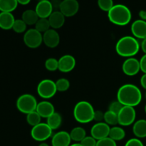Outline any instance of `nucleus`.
Masks as SVG:
<instances>
[{
    "label": "nucleus",
    "mask_w": 146,
    "mask_h": 146,
    "mask_svg": "<svg viewBox=\"0 0 146 146\" xmlns=\"http://www.w3.org/2000/svg\"><path fill=\"white\" fill-rule=\"evenodd\" d=\"M142 93L134 84H126L121 86L117 92V100L123 106L134 107L139 105L142 101Z\"/></svg>",
    "instance_id": "f257e3e1"
},
{
    "label": "nucleus",
    "mask_w": 146,
    "mask_h": 146,
    "mask_svg": "<svg viewBox=\"0 0 146 146\" xmlns=\"http://www.w3.org/2000/svg\"><path fill=\"white\" fill-rule=\"evenodd\" d=\"M141 48V44L138 39L131 36H123L115 44L117 54L122 57L131 58L136 55Z\"/></svg>",
    "instance_id": "f03ea898"
},
{
    "label": "nucleus",
    "mask_w": 146,
    "mask_h": 146,
    "mask_svg": "<svg viewBox=\"0 0 146 146\" xmlns=\"http://www.w3.org/2000/svg\"><path fill=\"white\" fill-rule=\"evenodd\" d=\"M108 18L115 25L125 26L131 22L132 14L125 5L115 4L108 12Z\"/></svg>",
    "instance_id": "7ed1b4c3"
},
{
    "label": "nucleus",
    "mask_w": 146,
    "mask_h": 146,
    "mask_svg": "<svg viewBox=\"0 0 146 146\" xmlns=\"http://www.w3.org/2000/svg\"><path fill=\"white\" fill-rule=\"evenodd\" d=\"M94 113L93 106L86 101H79L74 108V117L80 123H88L94 121Z\"/></svg>",
    "instance_id": "20e7f679"
},
{
    "label": "nucleus",
    "mask_w": 146,
    "mask_h": 146,
    "mask_svg": "<svg viewBox=\"0 0 146 146\" xmlns=\"http://www.w3.org/2000/svg\"><path fill=\"white\" fill-rule=\"evenodd\" d=\"M37 102L35 97L31 94H25L21 95L17 100V109L22 113L27 115L29 113L33 112L36 109Z\"/></svg>",
    "instance_id": "39448f33"
},
{
    "label": "nucleus",
    "mask_w": 146,
    "mask_h": 146,
    "mask_svg": "<svg viewBox=\"0 0 146 146\" xmlns=\"http://www.w3.org/2000/svg\"><path fill=\"white\" fill-rule=\"evenodd\" d=\"M53 130L48 126L46 123H40L38 125L32 127L31 136L34 141L44 142L52 137Z\"/></svg>",
    "instance_id": "423d86ee"
},
{
    "label": "nucleus",
    "mask_w": 146,
    "mask_h": 146,
    "mask_svg": "<svg viewBox=\"0 0 146 146\" xmlns=\"http://www.w3.org/2000/svg\"><path fill=\"white\" fill-rule=\"evenodd\" d=\"M37 94L41 98L49 99L56 94L57 89L56 82L51 79H44L38 83L37 86Z\"/></svg>",
    "instance_id": "0eeeda50"
},
{
    "label": "nucleus",
    "mask_w": 146,
    "mask_h": 146,
    "mask_svg": "<svg viewBox=\"0 0 146 146\" xmlns=\"http://www.w3.org/2000/svg\"><path fill=\"white\" fill-rule=\"evenodd\" d=\"M118 125L121 126H129L135 122L136 111L134 107L123 106L118 113Z\"/></svg>",
    "instance_id": "6e6552de"
},
{
    "label": "nucleus",
    "mask_w": 146,
    "mask_h": 146,
    "mask_svg": "<svg viewBox=\"0 0 146 146\" xmlns=\"http://www.w3.org/2000/svg\"><path fill=\"white\" fill-rule=\"evenodd\" d=\"M24 42L30 48H36L43 43V34L35 28L29 29L24 34Z\"/></svg>",
    "instance_id": "1a4fd4ad"
},
{
    "label": "nucleus",
    "mask_w": 146,
    "mask_h": 146,
    "mask_svg": "<svg viewBox=\"0 0 146 146\" xmlns=\"http://www.w3.org/2000/svg\"><path fill=\"white\" fill-rule=\"evenodd\" d=\"M122 70L123 74L128 76L137 75L141 71L140 61L134 57L127 58L123 63Z\"/></svg>",
    "instance_id": "9d476101"
},
{
    "label": "nucleus",
    "mask_w": 146,
    "mask_h": 146,
    "mask_svg": "<svg viewBox=\"0 0 146 146\" xmlns=\"http://www.w3.org/2000/svg\"><path fill=\"white\" fill-rule=\"evenodd\" d=\"M111 127L105 122L96 123L91 128V135L96 141L109 136Z\"/></svg>",
    "instance_id": "9b49d317"
},
{
    "label": "nucleus",
    "mask_w": 146,
    "mask_h": 146,
    "mask_svg": "<svg viewBox=\"0 0 146 146\" xmlns=\"http://www.w3.org/2000/svg\"><path fill=\"white\" fill-rule=\"evenodd\" d=\"M79 3L77 0H63L59 7V11L66 17H71L78 13Z\"/></svg>",
    "instance_id": "f8f14e48"
},
{
    "label": "nucleus",
    "mask_w": 146,
    "mask_h": 146,
    "mask_svg": "<svg viewBox=\"0 0 146 146\" xmlns=\"http://www.w3.org/2000/svg\"><path fill=\"white\" fill-rule=\"evenodd\" d=\"M43 43L47 47L51 48L58 46L60 43V36L57 31L54 29H50L43 34Z\"/></svg>",
    "instance_id": "ddd939ff"
},
{
    "label": "nucleus",
    "mask_w": 146,
    "mask_h": 146,
    "mask_svg": "<svg viewBox=\"0 0 146 146\" xmlns=\"http://www.w3.org/2000/svg\"><path fill=\"white\" fill-rule=\"evenodd\" d=\"M76 64L75 58L72 55L66 54L58 59V70L63 73H68L74 69Z\"/></svg>",
    "instance_id": "4468645a"
},
{
    "label": "nucleus",
    "mask_w": 146,
    "mask_h": 146,
    "mask_svg": "<svg viewBox=\"0 0 146 146\" xmlns=\"http://www.w3.org/2000/svg\"><path fill=\"white\" fill-rule=\"evenodd\" d=\"M54 8L49 0H41L36 6L35 11L39 18L48 19L52 14Z\"/></svg>",
    "instance_id": "2eb2a0df"
},
{
    "label": "nucleus",
    "mask_w": 146,
    "mask_h": 146,
    "mask_svg": "<svg viewBox=\"0 0 146 146\" xmlns=\"http://www.w3.org/2000/svg\"><path fill=\"white\" fill-rule=\"evenodd\" d=\"M71 138L69 133L65 131H58L52 135L51 145L52 146H70Z\"/></svg>",
    "instance_id": "dca6fc26"
},
{
    "label": "nucleus",
    "mask_w": 146,
    "mask_h": 146,
    "mask_svg": "<svg viewBox=\"0 0 146 146\" xmlns=\"http://www.w3.org/2000/svg\"><path fill=\"white\" fill-rule=\"evenodd\" d=\"M131 33L135 38L139 39L146 38V21L141 19L135 20L131 27Z\"/></svg>",
    "instance_id": "f3484780"
},
{
    "label": "nucleus",
    "mask_w": 146,
    "mask_h": 146,
    "mask_svg": "<svg viewBox=\"0 0 146 146\" xmlns=\"http://www.w3.org/2000/svg\"><path fill=\"white\" fill-rule=\"evenodd\" d=\"M36 111L39 114L41 118L47 119L55 112V108L51 102L48 101H43L38 103Z\"/></svg>",
    "instance_id": "a211bd4d"
},
{
    "label": "nucleus",
    "mask_w": 146,
    "mask_h": 146,
    "mask_svg": "<svg viewBox=\"0 0 146 146\" xmlns=\"http://www.w3.org/2000/svg\"><path fill=\"white\" fill-rule=\"evenodd\" d=\"M65 16L59 10L53 11L48 18L51 28L56 30L61 28L65 23Z\"/></svg>",
    "instance_id": "6ab92c4d"
},
{
    "label": "nucleus",
    "mask_w": 146,
    "mask_h": 146,
    "mask_svg": "<svg viewBox=\"0 0 146 146\" xmlns=\"http://www.w3.org/2000/svg\"><path fill=\"white\" fill-rule=\"evenodd\" d=\"M15 20L11 13L0 12V28L3 30L12 29Z\"/></svg>",
    "instance_id": "aec40b11"
},
{
    "label": "nucleus",
    "mask_w": 146,
    "mask_h": 146,
    "mask_svg": "<svg viewBox=\"0 0 146 146\" xmlns=\"http://www.w3.org/2000/svg\"><path fill=\"white\" fill-rule=\"evenodd\" d=\"M133 133L137 138H146V120L140 119L133 125Z\"/></svg>",
    "instance_id": "412c9836"
},
{
    "label": "nucleus",
    "mask_w": 146,
    "mask_h": 146,
    "mask_svg": "<svg viewBox=\"0 0 146 146\" xmlns=\"http://www.w3.org/2000/svg\"><path fill=\"white\" fill-rule=\"evenodd\" d=\"M39 17L37 15L35 10L27 9L23 12L21 15V19L28 26L35 25Z\"/></svg>",
    "instance_id": "4be33fe9"
},
{
    "label": "nucleus",
    "mask_w": 146,
    "mask_h": 146,
    "mask_svg": "<svg viewBox=\"0 0 146 146\" xmlns=\"http://www.w3.org/2000/svg\"><path fill=\"white\" fill-rule=\"evenodd\" d=\"M46 123L53 131L57 130L60 128L61 123H62V116L59 113H57L55 111L52 115H50L47 118Z\"/></svg>",
    "instance_id": "5701e85b"
},
{
    "label": "nucleus",
    "mask_w": 146,
    "mask_h": 146,
    "mask_svg": "<svg viewBox=\"0 0 146 146\" xmlns=\"http://www.w3.org/2000/svg\"><path fill=\"white\" fill-rule=\"evenodd\" d=\"M69 133L71 140L76 143H79L86 137V130L80 126H77L73 128Z\"/></svg>",
    "instance_id": "b1692460"
},
{
    "label": "nucleus",
    "mask_w": 146,
    "mask_h": 146,
    "mask_svg": "<svg viewBox=\"0 0 146 146\" xmlns=\"http://www.w3.org/2000/svg\"><path fill=\"white\" fill-rule=\"evenodd\" d=\"M18 4L17 0H0V11L11 13L17 9Z\"/></svg>",
    "instance_id": "393cba45"
},
{
    "label": "nucleus",
    "mask_w": 146,
    "mask_h": 146,
    "mask_svg": "<svg viewBox=\"0 0 146 146\" xmlns=\"http://www.w3.org/2000/svg\"><path fill=\"white\" fill-rule=\"evenodd\" d=\"M108 137H110L111 139L115 141V142L122 141L125 137V131L121 127L115 125V126L111 128Z\"/></svg>",
    "instance_id": "a878e982"
},
{
    "label": "nucleus",
    "mask_w": 146,
    "mask_h": 146,
    "mask_svg": "<svg viewBox=\"0 0 146 146\" xmlns=\"http://www.w3.org/2000/svg\"><path fill=\"white\" fill-rule=\"evenodd\" d=\"M104 122L108 124V125H118V114L112 112V111H107L104 113Z\"/></svg>",
    "instance_id": "bb28decb"
},
{
    "label": "nucleus",
    "mask_w": 146,
    "mask_h": 146,
    "mask_svg": "<svg viewBox=\"0 0 146 146\" xmlns=\"http://www.w3.org/2000/svg\"><path fill=\"white\" fill-rule=\"evenodd\" d=\"M35 29L37 31L41 32V34H44L46 31H48V29H50L51 26H50L48 19H38V20L35 24Z\"/></svg>",
    "instance_id": "cd10ccee"
},
{
    "label": "nucleus",
    "mask_w": 146,
    "mask_h": 146,
    "mask_svg": "<svg viewBox=\"0 0 146 146\" xmlns=\"http://www.w3.org/2000/svg\"><path fill=\"white\" fill-rule=\"evenodd\" d=\"M41 117L36 111L29 113L27 115V122L29 125L34 127L41 123Z\"/></svg>",
    "instance_id": "c85d7f7f"
},
{
    "label": "nucleus",
    "mask_w": 146,
    "mask_h": 146,
    "mask_svg": "<svg viewBox=\"0 0 146 146\" xmlns=\"http://www.w3.org/2000/svg\"><path fill=\"white\" fill-rule=\"evenodd\" d=\"M56 86L57 91L59 92H65L68 91L70 87V82L68 79L65 78H61L56 81Z\"/></svg>",
    "instance_id": "c756f323"
},
{
    "label": "nucleus",
    "mask_w": 146,
    "mask_h": 146,
    "mask_svg": "<svg viewBox=\"0 0 146 146\" xmlns=\"http://www.w3.org/2000/svg\"><path fill=\"white\" fill-rule=\"evenodd\" d=\"M27 25L22 19H16L13 25L12 29L17 34H22L25 33L27 30Z\"/></svg>",
    "instance_id": "7c9ffc66"
},
{
    "label": "nucleus",
    "mask_w": 146,
    "mask_h": 146,
    "mask_svg": "<svg viewBox=\"0 0 146 146\" xmlns=\"http://www.w3.org/2000/svg\"><path fill=\"white\" fill-rule=\"evenodd\" d=\"M46 69L49 71H55L58 70V60L55 58H48L45 61Z\"/></svg>",
    "instance_id": "2f4dec72"
},
{
    "label": "nucleus",
    "mask_w": 146,
    "mask_h": 146,
    "mask_svg": "<svg viewBox=\"0 0 146 146\" xmlns=\"http://www.w3.org/2000/svg\"><path fill=\"white\" fill-rule=\"evenodd\" d=\"M98 5L102 11L108 12L113 7V0H98Z\"/></svg>",
    "instance_id": "473e14b6"
},
{
    "label": "nucleus",
    "mask_w": 146,
    "mask_h": 146,
    "mask_svg": "<svg viewBox=\"0 0 146 146\" xmlns=\"http://www.w3.org/2000/svg\"><path fill=\"white\" fill-rule=\"evenodd\" d=\"M96 146H117V143L110 137H107V138L97 141Z\"/></svg>",
    "instance_id": "72a5a7b5"
},
{
    "label": "nucleus",
    "mask_w": 146,
    "mask_h": 146,
    "mask_svg": "<svg viewBox=\"0 0 146 146\" xmlns=\"http://www.w3.org/2000/svg\"><path fill=\"white\" fill-rule=\"evenodd\" d=\"M123 106L119 102V101L117 100V101H113L110 104L109 107H108V111H112V112L118 114L120 112V111L121 110V108H123Z\"/></svg>",
    "instance_id": "f704fd0d"
},
{
    "label": "nucleus",
    "mask_w": 146,
    "mask_h": 146,
    "mask_svg": "<svg viewBox=\"0 0 146 146\" xmlns=\"http://www.w3.org/2000/svg\"><path fill=\"white\" fill-rule=\"evenodd\" d=\"M80 143L82 146H96L97 141L94 137L90 135L86 137Z\"/></svg>",
    "instance_id": "c9c22d12"
},
{
    "label": "nucleus",
    "mask_w": 146,
    "mask_h": 146,
    "mask_svg": "<svg viewBox=\"0 0 146 146\" xmlns=\"http://www.w3.org/2000/svg\"><path fill=\"white\" fill-rule=\"evenodd\" d=\"M125 146H144L142 141L137 138H131L125 143Z\"/></svg>",
    "instance_id": "e433bc0d"
},
{
    "label": "nucleus",
    "mask_w": 146,
    "mask_h": 146,
    "mask_svg": "<svg viewBox=\"0 0 146 146\" xmlns=\"http://www.w3.org/2000/svg\"><path fill=\"white\" fill-rule=\"evenodd\" d=\"M94 121H96L97 123L103 122V121H104V113L102 112L101 111H99V110L95 111Z\"/></svg>",
    "instance_id": "4c0bfd02"
},
{
    "label": "nucleus",
    "mask_w": 146,
    "mask_h": 146,
    "mask_svg": "<svg viewBox=\"0 0 146 146\" xmlns=\"http://www.w3.org/2000/svg\"><path fill=\"white\" fill-rule=\"evenodd\" d=\"M140 66L141 71L143 74H146V54H144L140 59Z\"/></svg>",
    "instance_id": "58836bf2"
},
{
    "label": "nucleus",
    "mask_w": 146,
    "mask_h": 146,
    "mask_svg": "<svg viewBox=\"0 0 146 146\" xmlns=\"http://www.w3.org/2000/svg\"><path fill=\"white\" fill-rule=\"evenodd\" d=\"M51 4H52L53 6V8H58L59 9L60 7V5H61V2H62V1L61 0H51Z\"/></svg>",
    "instance_id": "ea45409f"
},
{
    "label": "nucleus",
    "mask_w": 146,
    "mask_h": 146,
    "mask_svg": "<svg viewBox=\"0 0 146 146\" xmlns=\"http://www.w3.org/2000/svg\"><path fill=\"white\" fill-rule=\"evenodd\" d=\"M140 83H141V86H142L143 88L146 91V74H144L143 75L141 76Z\"/></svg>",
    "instance_id": "a19ab883"
},
{
    "label": "nucleus",
    "mask_w": 146,
    "mask_h": 146,
    "mask_svg": "<svg viewBox=\"0 0 146 146\" xmlns=\"http://www.w3.org/2000/svg\"><path fill=\"white\" fill-rule=\"evenodd\" d=\"M138 15L140 17V19L146 21V11L145 10H141L138 13Z\"/></svg>",
    "instance_id": "79ce46f5"
},
{
    "label": "nucleus",
    "mask_w": 146,
    "mask_h": 146,
    "mask_svg": "<svg viewBox=\"0 0 146 146\" xmlns=\"http://www.w3.org/2000/svg\"><path fill=\"white\" fill-rule=\"evenodd\" d=\"M140 44H141V48L142 49V51H143L144 54H146V38L143 39Z\"/></svg>",
    "instance_id": "37998d69"
},
{
    "label": "nucleus",
    "mask_w": 146,
    "mask_h": 146,
    "mask_svg": "<svg viewBox=\"0 0 146 146\" xmlns=\"http://www.w3.org/2000/svg\"><path fill=\"white\" fill-rule=\"evenodd\" d=\"M18 4H21V5H27V4H29L31 0H17Z\"/></svg>",
    "instance_id": "c03bdc74"
},
{
    "label": "nucleus",
    "mask_w": 146,
    "mask_h": 146,
    "mask_svg": "<svg viewBox=\"0 0 146 146\" xmlns=\"http://www.w3.org/2000/svg\"><path fill=\"white\" fill-rule=\"evenodd\" d=\"M38 146H49V145H48V143H45V142H41V143L38 145Z\"/></svg>",
    "instance_id": "a18cd8bd"
},
{
    "label": "nucleus",
    "mask_w": 146,
    "mask_h": 146,
    "mask_svg": "<svg viewBox=\"0 0 146 146\" xmlns=\"http://www.w3.org/2000/svg\"><path fill=\"white\" fill-rule=\"evenodd\" d=\"M70 146H82V145H81V143H76L72 144V145H71Z\"/></svg>",
    "instance_id": "49530a36"
},
{
    "label": "nucleus",
    "mask_w": 146,
    "mask_h": 146,
    "mask_svg": "<svg viewBox=\"0 0 146 146\" xmlns=\"http://www.w3.org/2000/svg\"><path fill=\"white\" fill-rule=\"evenodd\" d=\"M144 109H145V113H146V104H145V108H144Z\"/></svg>",
    "instance_id": "de8ad7c7"
},
{
    "label": "nucleus",
    "mask_w": 146,
    "mask_h": 146,
    "mask_svg": "<svg viewBox=\"0 0 146 146\" xmlns=\"http://www.w3.org/2000/svg\"><path fill=\"white\" fill-rule=\"evenodd\" d=\"M145 100H146V91H145Z\"/></svg>",
    "instance_id": "09e8293b"
}]
</instances>
